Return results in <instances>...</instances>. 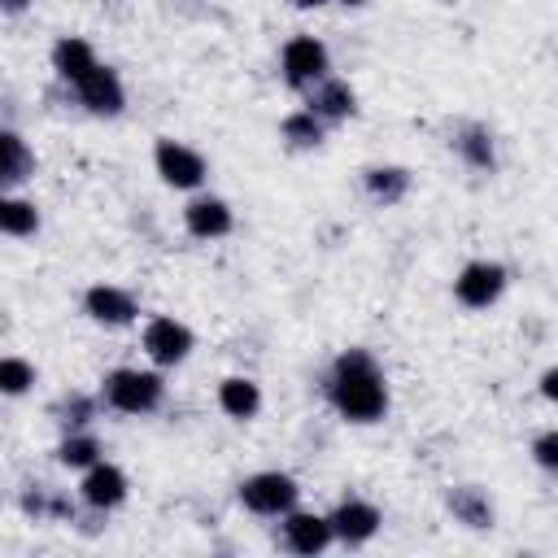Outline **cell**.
<instances>
[{
    "mask_svg": "<svg viewBox=\"0 0 558 558\" xmlns=\"http://www.w3.org/2000/svg\"><path fill=\"white\" fill-rule=\"evenodd\" d=\"M331 401L349 423H375L388 410V388L366 349H349L336 357L331 371Z\"/></svg>",
    "mask_w": 558,
    "mask_h": 558,
    "instance_id": "6da1fadb",
    "label": "cell"
},
{
    "mask_svg": "<svg viewBox=\"0 0 558 558\" xmlns=\"http://www.w3.org/2000/svg\"><path fill=\"white\" fill-rule=\"evenodd\" d=\"M161 379L153 375V371H131V366H122V371H109L105 375V401L113 405V410H122V414H148V410H157L161 405Z\"/></svg>",
    "mask_w": 558,
    "mask_h": 558,
    "instance_id": "7a4b0ae2",
    "label": "cell"
},
{
    "mask_svg": "<svg viewBox=\"0 0 558 558\" xmlns=\"http://www.w3.org/2000/svg\"><path fill=\"white\" fill-rule=\"evenodd\" d=\"M240 501H244L253 514H288L292 501H296V480L283 475V471L248 475V480L240 484Z\"/></svg>",
    "mask_w": 558,
    "mask_h": 558,
    "instance_id": "3957f363",
    "label": "cell"
},
{
    "mask_svg": "<svg viewBox=\"0 0 558 558\" xmlns=\"http://www.w3.org/2000/svg\"><path fill=\"white\" fill-rule=\"evenodd\" d=\"M501 288H506V266H497V262H471L453 279V292L466 310H488L501 296Z\"/></svg>",
    "mask_w": 558,
    "mask_h": 558,
    "instance_id": "277c9868",
    "label": "cell"
},
{
    "mask_svg": "<svg viewBox=\"0 0 558 558\" xmlns=\"http://www.w3.org/2000/svg\"><path fill=\"white\" fill-rule=\"evenodd\" d=\"M327 74V48L314 35H296L283 44V78L292 87H314Z\"/></svg>",
    "mask_w": 558,
    "mask_h": 558,
    "instance_id": "5b68a950",
    "label": "cell"
},
{
    "mask_svg": "<svg viewBox=\"0 0 558 558\" xmlns=\"http://www.w3.org/2000/svg\"><path fill=\"white\" fill-rule=\"evenodd\" d=\"M144 349H148V357L157 366H174V362H183L192 353V331L183 323H174V318H153L144 327Z\"/></svg>",
    "mask_w": 558,
    "mask_h": 558,
    "instance_id": "8992f818",
    "label": "cell"
},
{
    "mask_svg": "<svg viewBox=\"0 0 558 558\" xmlns=\"http://www.w3.org/2000/svg\"><path fill=\"white\" fill-rule=\"evenodd\" d=\"M153 157H157V174H161L170 187H196V183L205 179V161H201V153H192L187 144L161 140Z\"/></svg>",
    "mask_w": 558,
    "mask_h": 558,
    "instance_id": "52a82bcc",
    "label": "cell"
},
{
    "mask_svg": "<svg viewBox=\"0 0 558 558\" xmlns=\"http://www.w3.org/2000/svg\"><path fill=\"white\" fill-rule=\"evenodd\" d=\"M331 541H336V532H331V519H323V514H301V510H292V514L283 519V545H288L292 554H323Z\"/></svg>",
    "mask_w": 558,
    "mask_h": 558,
    "instance_id": "ba28073f",
    "label": "cell"
},
{
    "mask_svg": "<svg viewBox=\"0 0 558 558\" xmlns=\"http://www.w3.org/2000/svg\"><path fill=\"white\" fill-rule=\"evenodd\" d=\"M78 87V100L92 109V113H122V105H126V92H122V83H118V74L109 70V65H96L83 83H74Z\"/></svg>",
    "mask_w": 558,
    "mask_h": 558,
    "instance_id": "9c48e42d",
    "label": "cell"
},
{
    "mask_svg": "<svg viewBox=\"0 0 558 558\" xmlns=\"http://www.w3.org/2000/svg\"><path fill=\"white\" fill-rule=\"evenodd\" d=\"M78 493H83V501L92 510H109V506H118L126 497V475L118 466H109V462H96V466H87Z\"/></svg>",
    "mask_w": 558,
    "mask_h": 558,
    "instance_id": "30bf717a",
    "label": "cell"
},
{
    "mask_svg": "<svg viewBox=\"0 0 558 558\" xmlns=\"http://www.w3.org/2000/svg\"><path fill=\"white\" fill-rule=\"evenodd\" d=\"M331 532H336V541H344V545H362V541H371V536L379 532V510H375L371 501H344V506L331 514Z\"/></svg>",
    "mask_w": 558,
    "mask_h": 558,
    "instance_id": "8fae6325",
    "label": "cell"
},
{
    "mask_svg": "<svg viewBox=\"0 0 558 558\" xmlns=\"http://www.w3.org/2000/svg\"><path fill=\"white\" fill-rule=\"evenodd\" d=\"M353 109H357V100H353V87H349V83H340V78H318V83L310 87V113H314V118L340 122V118H349Z\"/></svg>",
    "mask_w": 558,
    "mask_h": 558,
    "instance_id": "7c38bea8",
    "label": "cell"
},
{
    "mask_svg": "<svg viewBox=\"0 0 558 558\" xmlns=\"http://www.w3.org/2000/svg\"><path fill=\"white\" fill-rule=\"evenodd\" d=\"M83 305H87V314H92L96 323H105V327H122V323L135 318V301H131L122 288H109V283L87 288Z\"/></svg>",
    "mask_w": 558,
    "mask_h": 558,
    "instance_id": "4fadbf2b",
    "label": "cell"
},
{
    "mask_svg": "<svg viewBox=\"0 0 558 558\" xmlns=\"http://www.w3.org/2000/svg\"><path fill=\"white\" fill-rule=\"evenodd\" d=\"M183 218H187V231L201 235V240H218V235L231 231V209H227L218 196H201V201H192V205L183 209Z\"/></svg>",
    "mask_w": 558,
    "mask_h": 558,
    "instance_id": "5bb4252c",
    "label": "cell"
},
{
    "mask_svg": "<svg viewBox=\"0 0 558 558\" xmlns=\"http://www.w3.org/2000/svg\"><path fill=\"white\" fill-rule=\"evenodd\" d=\"M449 514L466 527H493V501L484 497V488L475 484H462V488H449Z\"/></svg>",
    "mask_w": 558,
    "mask_h": 558,
    "instance_id": "9a60e30c",
    "label": "cell"
},
{
    "mask_svg": "<svg viewBox=\"0 0 558 558\" xmlns=\"http://www.w3.org/2000/svg\"><path fill=\"white\" fill-rule=\"evenodd\" d=\"M52 65H57V74H61V78H70V83H83V78L96 70V57H92V48H87L83 39L65 35V39L52 48Z\"/></svg>",
    "mask_w": 558,
    "mask_h": 558,
    "instance_id": "2e32d148",
    "label": "cell"
},
{
    "mask_svg": "<svg viewBox=\"0 0 558 558\" xmlns=\"http://www.w3.org/2000/svg\"><path fill=\"white\" fill-rule=\"evenodd\" d=\"M405 192H410V174L401 166H375V170H366V196L375 205H397V201H405Z\"/></svg>",
    "mask_w": 558,
    "mask_h": 558,
    "instance_id": "e0dca14e",
    "label": "cell"
},
{
    "mask_svg": "<svg viewBox=\"0 0 558 558\" xmlns=\"http://www.w3.org/2000/svg\"><path fill=\"white\" fill-rule=\"evenodd\" d=\"M453 148L462 153V161L466 166H475V170H493V135L484 131V126H475V122H466V126H458V135H453Z\"/></svg>",
    "mask_w": 558,
    "mask_h": 558,
    "instance_id": "ac0fdd59",
    "label": "cell"
},
{
    "mask_svg": "<svg viewBox=\"0 0 558 558\" xmlns=\"http://www.w3.org/2000/svg\"><path fill=\"white\" fill-rule=\"evenodd\" d=\"M218 405L231 414V418H253L257 414V405H262V392H257V384L253 379H222V388H218Z\"/></svg>",
    "mask_w": 558,
    "mask_h": 558,
    "instance_id": "d6986e66",
    "label": "cell"
},
{
    "mask_svg": "<svg viewBox=\"0 0 558 558\" xmlns=\"http://www.w3.org/2000/svg\"><path fill=\"white\" fill-rule=\"evenodd\" d=\"M279 131H283V140H288L292 148H314V144L323 140V118H314L310 109H301V113H288Z\"/></svg>",
    "mask_w": 558,
    "mask_h": 558,
    "instance_id": "ffe728a7",
    "label": "cell"
},
{
    "mask_svg": "<svg viewBox=\"0 0 558 558\" xmlns=\"http://www.w3.org/2000/svg\"><path fill=\"white\" fill-rule=\"evenodd\" d=\"M0 148H4V170H0L4 183H22L31 174V166H35L31 153H26V144H22V135L17 131H4L0 135Z\"/></svg>",
    "mask_w": 558,
    "mask_h": 558,
    "instance_id": "44dd1931",
    "label": "cell"
},
{
    "mask_svg": "<svg viewBox=\"0 0 558 558\" xmlns=\"http://www.w3.org/2000/svg\"><path fill=\"white\" fill-rule=\"evenodd\" d=\"M0 227H4V235H31V231L39 227V214H35L31 201L9 196V201L0 205Z\"/></svg>",
    "mask_w": 558,
    "mask_h": 558,
    "instance_id": "7402d4cb",
    "label": "cell"
},
{
    "mask_svg": "<svg viewBox=\"0 0 558 558\" xmlns=\"http://www.w3.org/2000/svg\"><path fill=\"white\" fill-rule=\"evenodd\" d=\"M57 458H61L65 466H96V458H100V445H96V436L78 432V436H65V440H61Z\"/></svg>",
    "mask_w": 558,
    "mask_h": 558,
    "instance_id": "603a6c76",
    "label": "cell"
},
{
    "mask_svg": "<svg viewBox=\"0 0 558 558\" xmlns=\"http://www.w3.org/2000/svg\"><path fill=\"white\" fill-rule=\"evenodd\" d=\"M31 384H35V366H31V362H22V357H4V362H0V388H4L9 397L26 392Z\"/></svg>",
    "mask_w": 558,
    "mask_h": 558,
    "instance_id": "cb8c5ba5",
    "label": "cell"
},
{
    "mask_svg": "<svg viewBox=\"0 0 558 558\" xmlns=\"http://www.w3.org/2000/svg\"><path fill=\"white\" fill-rule=\"evenodd\" d=\"M61 414H65L61 423H70V427H83V423L96 414V405H92L87 397H78V392H74V397H65V401H61Z\"/></svg>",
    "mask_w": 558,
    "mask_h": 558,
    "instance_id": "d4e9b609",
    "label": "cell"
},
{
    "mask_svg": "<svg viewBox=\"0 0 558 558\" xmlns=\"http://www.w3.org/2000/svg\"><path fill=\"white\" fill-rule=\"evenodd\" d=\"M532 458H536L545 471H558V432H545V436H536V445H532Z\"/></svg>",
    "mask_w": 558,
    "mask_h": 558,
    "instance_id": "484cf974",
    "label": "cell"
},
{
    "mask_svg": "<svg viewBox=\"0 0 558 558\" xmlns=\"http://www.w3.org/2000/svg\"><path fill=\"white\" fill-rule=\"evenodd\" d=\"M541 392H545V397H549V401H558V366H554V371H545V375H541Z\"/></svg>",
    "mask_w": 558,
    "mask_h": 558,
    "instance_id": "4316f807",
    "label": "cell"
},
{
    "mask_svg": "<svg viewBox=\"0 0 558 558\" xmlns=\"http://www.w3.org/2000/svg\"><path fill=\"white\" fill-rule=\"evenodd\" d=\"M4 4V13H22L26 9V0H0Z\"/></svg>",
    "mask_w": 558,
    "mask_h": 558,
    "instance_id": "83f0119b",
    "label": "cell"
},
{
    "mask_svg": "<svg viewBox=\"0 0 558 558\" xmlns=\"http://www.w3.org/2000/svg\"><path fill=\"white\" fill-rule=\"evenodd\" d=\"M296 9H318V4H327V0H292Z\"/></svg>",
    "mask_w": 558,
    "mask_h": 558,
    "instance_id": "f1b7e54d",
    "label": "cell"
},
{
    "mask_svg": "<svg viewBox=\"0 0 558 558\" xmlns=\"http://www.w3.org/2000/svg\"><path fill=\"white\" fill-rule=\"evenodd\" d=\"M340 4H366V0H340Z\"/></svg>",
    "mask_w": 558,
    "mask_h": 558,
    "instance_id": "f546056e",
    "label": "cell"
}]
</instances>
